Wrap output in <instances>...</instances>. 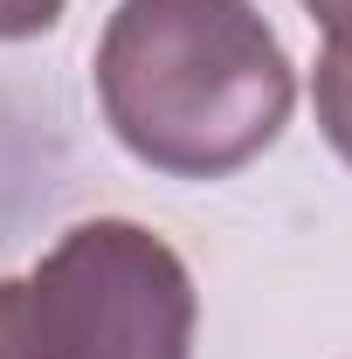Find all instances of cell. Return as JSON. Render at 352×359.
Returning <instances> with one entry per match:
<instances>
[{
  "label": "cell",
  "mask_w": 352,
  "mask_h": 359,
  "mask_svg": "<svg viewBox=\"0 0 352 359\" xmlns=\"http://www.w3.org/2000/svg\"><path fill=\"white\" fill-rule=\"evenodd\" d=\"M90 76L118 145L173 180L242 173L297 104V69L249 0H118Z\"/></svg>",
  "instance_id": "obj_1"
},
{
  "label": "cell",
  "mask_w": 352,
  "mask_h": 359,
  "mask_svg": "<svg viewBox=\"0 0 352 359\" xmlns=\"http://www.w3.org/2000/svg\"><path fill=\"white\" fill-rule=\"evenodd\" d=\"M28 325L42 359H194L201 297L166 235L97 215L35 263Z\"/></svg>",
  "instance_id": "obj_2"
},
{
  "label": "cell",
  "mask_w": 352,
  "mask_h": 359,
  "mask_svg": "<svg viewBox=\"0 0 352 359\" xmlns=\"http://www.w3.org/2000/svg\"><path fill=\"white\" fill-rule=\"evenodd\" d=\"M311 104H318V132L325 145L352 166V48H325L311 69Z\"/></svg>",
  "instance_id": "obj_3"
},
{
  "label": "cell",
  "mask_w": 352,
  "mask_h": 359,
  "mask_svg": "<svg viewBox=\"0 0 352 359\" xmlns=\"http://www.w3.org/2000/svg\"><path fill=\"white\" fill-rule=\"evenodd\" d=\"M0 359H42L35 325H28V283H14V276H0Z\"/></svg>",
  "instance_id": "obj_4"
},
{
  "label": "cell",
  "mask_w": 352,
  "mask_h": 359,
  "mask_svg": "<svg viewBox=\"0 0 352 359\" xmlns=\"http://www.w3.org/2000/svg\"><path fill=\"white\" fill-rule=\"evenodd\" d=\"M69 0H0V42H35L62 21Z\"/></svg>",
  "instance_id": "obj_5"
},
{
  "label": "cell",
  "mask_w": 352,
  "mask_h": 359,
  "mask_svg": "<svg viewBox=\"0 0 352 359\" xmlns=\"http://www.w3.org/2000/svg\"><path fill=\"white\" fill-rule=\"evenodd\" d=\"M304 14L325 28V48H352V0H304Z\"/></svg>",
  "instance_id": "obj_6"
}]
</instances>
